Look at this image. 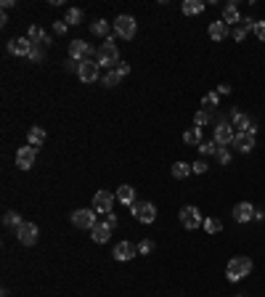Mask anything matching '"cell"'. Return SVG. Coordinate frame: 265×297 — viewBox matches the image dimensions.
Listing matches in <instances>:
<instances>
[{
    "label": "cell",
    "mask_w": 265,
    "mask_h": 297,
    "mask_svg": "<svg viewBox=\"0 0 265 297\" xmlns=\"http://www.w3.org/2000/svg\"><path fill=\"white\" fill-rule=\"evenodd\" d=\"M199 151L201 154H217V144H215V141H207V144L199 146Z\"/></svg>",
    "instance_id": "obj_35"
},
{
    "label": "cell",
    "mask_w": 265,
    "mask_h": 297,
    "mask_svg": "<svg viewBox=\"0 0 265 297\" xmlns=\"http://www.w3.org/2000/svg\"><path fill=\"white\" fill-rule=\"evenodd\" d=\"M252 273V260L249 258H233L231 263H228V268H226V276H228V281H241L244 276H249Z\"/></svg>",
    "instance_id": "obj_2"
},
{
    "label": "cell",
    "mask_w": 265,
    "mask_h": 297,
    "mask_svg": "<svg viewBox=\"0 0 265 297\" xmlns=\"http://www.w3.org/2000/svg\"><path fill=\"white\" fill-rule=\"evenodd\" d=\"M96 61H98L101 69H112V67L117 69V64H119V51H117L114 37H106V40L101 43V51H98Z\"/></svg>",
    "instance_id": "obj_1"
},
{
    "label": "cell",
    "mask_w": 265,
    "mask_h": 297,
    "mask_svg": "<svg viewBox=\"0 0 265 297\" xmlns=\"http://www.w3.org/2000/svg\"><path fill=\"white\" fill-rule=\"evenodd\" d=\"M201 106H205V112H210V109L217 106V93H207L205 98H201Z\"/></svg>",
    "instance_id": "obj_32"
},
{
    "label": "cell",
    "mask_w": 265,
    "mask_h": 297,
    "mask_svg": "<svg viewBox=\"0 0 265 297\" xmlns=\"http://www.w3.org/2000/svg\"><path fill=\"white\" fill-rule=\"evenodd\" d=\"M122 80V74L117 72V69H112V72H106L104 74V80H101V85H106V88H114L117 83Z\"/></svg>",
    "instance_id": "obj_29"
},
{
    "label": "cell",
    "mask_w": 265,
    "mask_h": 297,
    "mask_svg": "<svg viewBox=\"0 0 265 297\" xmlns=\"http://www.w3.org/2000/svg\"><path fill=\"white\" fill-rule=\"evenodd\" d=\"M255 212L257 210L249 205V202H239V205L233 207V221H236V223H249L255 217Z\"/></svg>",
    "instance_id": "obj_15"
},
{
    "label": "cell",
    "mask_w": 265,
    "mask_h": 297,
    "mask_svg": "<svg viewBox=\"0 0 265 297\" xmlns=\"http://www.w3.org/2000/svg\"><path fill=\"white\" fill-rule=\"evenodd\" d=\"M27 37L32 40L35 45H43V48H48V45H51V37L45 35V32H43V27H37V24H35V27H29V32H27Z\"/></svg>",
    "instance_id": "obj_19"
},
{
    "label": "cell",
    "mask_w": 265,
    "mask_h": 297,
    "mask_svg": "<svg viewBox=\"0 0 265 297\" xmlns=\"http://www.w3.org/2000/svg\"><path fill=\"white\" fill-rule=\"evenodd\" d=\"M72 223L77 228H93L98 221H96V210H74L72 212Z\"/></svg>",
    "instance_id": "obj_10"
},
{
    "label": "cell",
    "mask_w": 265,
    "mask_h": 297,
    "mask_svg": "<svg viewBox=\"0 0 265 297\" xmlns=\"http://www.w3.org/2000/svg\"><path fill=\"white\" fill-rule=\"evenodd\" d=\"M180 223L189 228V231H194V228H199L205 221H201V212H199L194 205H186V207L180 210Z\"/></svg>",
    "instance_id": "obj_8"
},
{
    "label": "cell",
    "mask_w": 265,
    "mask_h": 297,
    "mask_svg": "<svg viewBox=\"0 0 265 297\" xmlns=\"http://www.w3.org/2000/svg\"><path fill=\"white\" fill-rule=\"evenodd\" d=\"M67 27H69L67 22H53V32H56V35H64Z\"/></svg>",
    "instance_id": "obj_39"
},
{
    "label": "cell",
    "mask_w": 265,
    "mask_h": 297,
    "mask_svg": "<svg viewBox=\"0 0 265 297\" xmlns=\"http://www.w3.org/2000/svg\"><path fill=\"white\" fill-rule=\"evenodd\" d=\"M226 35H228V24H226V22H212V24H210V37H212L215 43L223 40Z\"/></svg>",
    "instance_id": "obj_24"
},
{
    "label": "cell",
    "mask_w": 265,
    "mask_h": 297,
    "mask_svg": "<svg viewBox=\"0 0 265 297\" xmlns=\"http://www.w3.org/2000/svg\"><path fill=\"white\" fill-rule=\"evenodd\" d=\"M191 170H194L196 175H205L210 167H207V162H205V160H199V162H194V165H191Z\"/></svg>",
    "instance_id": "obj_36"
},
{
    "label": "cell",
    "mask_w": 265,
    "mask_h": 297,
    "mask_svg": "<svg viewBox=\"0 0 265 297\" xmlns=\"http://www.w3.org/2000/svg\"><path fill=\"white\" fill-rule=\"evenodd\" d=\"M27 141H29V146H35V149H37L43 141H45V128H29Z\"/></svg>",
    "instance_id": "obj_25"
},
{
    "label": "cell",
    "mask_w": 265,
    "mask_h": 297,
    "mask_svg": "<svg viewBox=\"0 0 265 297\" xmlns=\"http://www.w3.org/2000/svg\"><path fill=\"white\" fill-rule=\"evenodd\" d=\"M135 29H138V24H135V19L130 16V13H122V16L114 19V32L122 40H133L135 37Z\"/></svg>",
    "instance_id": "obj_3"
},
{
    "label": "cell",
    "mask_w": 265,
    "mask_h": 297,
    "mask_svg": "<svg viewBox=\"0 0 265 297\" xmlns=\"http://www.w3.org/2000/svg\"><path fill=\"white\" fill-rule=\"evenodd\" d=\"M201 228H205L207 233H220V231H223V223L217 221V217H207V221L201 223Z\"/></svg>",
    "instance_id": "obj_28"
},
{
    "label": "cell",
    "mask_w": 265,
    "mask_h": 297,
    "mask_svg": "<svg viewBox=\"0 0 265 297\" xmlns=\"http://www.w3.org/2000/svg\"><path fill=\"white\" fill-rule=\"evenodd\" d=\"M114 260H119V263H128V260H133L135 255H138V244H130V242H119L117 247H114Z\"/></svg>",
    "instance_id": "obj_12"
},
{
    "label": "cell",
    "mask_w": 265,
    "mask_h": 297,
    "mask_svg": "<svg viewBox=\"0 0 265 297\" xmlns=\"http://www.w3.org/2000/svg\"><path fill=\"white\" fill-rule=\"evenodd\" d=\"M151 249H154V242H151V239H141V242H138V255H149Z\"/></svg>",
    "instance_id": "obj_33"
},
{
    "label": "cell",
    "mask_w": 265,
    "mask_h": 297,
    "mask_svg": "<svg viewBox=\"0 0 265 297\" xmlns=\"http://www.w3.org/2000/svg\"><path fill=\"white\" fill-rule=\"evenodd\" d=\"M117 199L122 202V205H135V189H133V186H128V183H122L119 186V189H117Z\"/></svg>",
    "instance_id": "obj_20"
},
{
    "label": "cell",
    "mask_w": 265,
    "mask_h": 297,
    "mask_svg": "<svg viewBox=\"0 0 265 297\" xmlns=\"http://www.w3.org/2000/svg\"><path fill=\"white\" fill-rule=\"evenodd\" d=\"M217 162H220V165H228V162H231V154H228L226 149H217Z\"/></svg>",
    "instance_id": "obj_37"
},
{
    "label": "cell",
    "mask_w": 265,
    "mask_h": 297,
    "mask_svg": "<svg viewBox=\"0 0 265 297\" xmlns=\"http://www.w3.org/2000/svg\"><path fill=\"white\" fill-rule=\"evenodd\" d=\"M130 210H133V215L138 217L141 223H154L157 221V207L151 205V202H135V205H130Z\"/></svg>",
    "instance_id": "obj_4"
},
{
    "label": "cell",
    "mask_w": 265,
    "mask_h": 297,
    "mask_svg": "<svg viewBox=\"0 0 265 297\" xmlns=\"http://www.w3.org/2000/svg\"><path fill=\"white\" fill-rule=\"evenodd\" d=\"M233 146H236L239 151H252L255 149V135L252 133H236V138H233Z\"/></svg>",
    "instance_id": "obj_18"
},
{
    "label": "cell",
    "mask_w": 265,
    "mask_h": 297,
    "mask_svg": "<svg viewBox=\"0 0 265 297\" xmlns=\"http://www.w3.org/2000/svg\"><path fill=\"white\" fill-rule=\"evenodd\" d=\"M183 144L186 146H201V128H189L183 133Z\"/></svg>",
    "instance_id": "obj_21"
},
{
    "label": "cell",
    "mask_w": 265,
    "mask_h": 297,
    "mask_svg": "<svg viewBox=\"0 0 265 297\" xmlns=\"http://www.w3.org/2000/svg\"><path fill=\"white\" fill-rule=\"evenodd\" d=\"M191 173H194L191 165H186V162H175V165H173V178H178V181H180V178H189Z\"/></svg>",
    "instance_id": "obj_26"
},
{
    "label": "cell",
    "mask_w": 265,
    "mask_h": 297,
    "mask_svg": "<svg viewBox=\"0 0 265 297\" xmlns=\"http://www.w3.org/2000/svg\"><path fill=\"white\" fill-rule=\"evenodd\" d=\"M117 72H119L122 77H128V74H130V64H125V61H119V64H117Z\"/></svg>",
    "instance_id": "obj_40"
},
{
    "label": "cell",
    "mask_w": 265,
    "mask_h": 297,
    "mask_svg": "<svg viewBox=\"0 0 265 297\" xmlns=\"http://www.w3.org/2000/svg\"><path fill=\"white\" fill-rule=\"evenodd\" d=\"M64 22H67V24H80V22H83V11H80V8H69Z\"/></svg>",
    "instance_id": "obj_31"
},
{
    "label": "cell",
    "mask_w": 265,
    "mask_h": 297,
    "mask_svg": "<svg viewBox=\"0 0 265 297\" xmlns=\"http://www.w3.org/2000/svg\"><path fill=\"white\" fill-rule=\"evenodd\" d=\"M233 138H236V133H233V125L217 122V128H215V144H217V146H228V144H233Z\"/></svg>",
    "instance_id": "obj_11"
},
{
    "label": "cell",
    "mask_w": 265,
    "mask_h": 297,
    "mask_svg": "<svg viewBox=\"0 0 265 297\" xmlns=\"http://www.w3.org/2000/svg\"><path fill=\"white\" fill-rule=\"evenodd\" d=\"M3 223H6V226H11V228H19V226H22L24 221H22V215H19V212L8 210V212L3 215Z\"/></svg>",
    "instance_id": "obj_27"
},
{
    "label": "cell",
    "mask_w": 265,
    "mask_h": 297,
    "mask_svg": "<svg viewBox=\"0 0 265 297\" xmlns=\"http://www.w3.org/2000/svg\"><path fill=\"white\" fill-rule=\"evenodd\" d=\"M112 231L114 228L104 221V223H96V226L90 228V236H93V242H96V244H106L109 239H112Z\"/></svg>",
    "instance_id": "obj_16"
},
{
    "label": "cell",
    "mask_w": 265,
    "mask_h": 297,
    "mask_svg": "<svg viewBox=\"0 0 265 297\" xmlns=\"http://www.w3.org/2000/svg\"><path fill=\"white\" fill-rule=\"evenodd\" d=\"M106 223L112 226V228H117V215H114V212H109V215H106Z\"/></svg>",
    "instance_id": "obj_42"
},
{
    "label": "cell",
    "mask_w": 265,
    "mask_h": 297,
    "mask_svg": "<svg viewBox=\"0 0 265 297\" xmlns=\"http://www.w3.org/2000/svg\"><path fill=\"white\" fill-rule=\"evenodd\" d=\"M90 32H93V35H98V37H106V35H109V24H106L104 19H98V22H93Z\"/></svg>",
    "instance_id": "obj_30"
},
{
    "label": "cell",
    "mask_w": 265,
    "mask_h": 297,
    "mask_svg": "<svg viewBox=\"0 0 265 297\" xmlns=\"http://www.w3.org/2000/svg\"><path fill=\"white\" fill-rule=\"evenodd\" d=\"M183 13L186 16H196V13H201L205 11V3H201V0H183Z\"/></svg>",
    "instance_id": "obj_22"
},
{
    "label": "cell",
    "mask_w": 265,
    "mask_h": 297,
    "mask_svg": "<svg viewBox=\"0 0 265 297\" xmlns=\"http://www.w3.org/2000/svg\"><path fill=\"white\" fill-rule=\"evenodd\" d=\"M236 297H241V294H236Z\"/></svg>",
    "instance_id": "obj_43"
},
{
    "label": "cell",
    "mask_w": 265,
    "mask_h": 297,
    "mask_svg": "<svg viewBox=\"0 0 265 297\" xmlns=\"http://www.w3.org/2000/svg\"><path fill=\"white\" fill-rule=\"evenodd\" d=\"M231 125H233V128H239V133H252L255 135V130H257L255 122L249 120L247 114H241V112H233V122Z\"/></svg>",
    "instance_id": "obj_17"
},
{
    "label": "cell",
    "mask_w": 265,
    "mask_h": 297,
    "mask_svg": "<svg viewBox=\"0 0 265 297\" xmlns=\"http://www.w3.org/2000/svg\"><path fill=\"white\" fill-rule=\"evenodd\" d=\"M244 37H247V29H244V27H239L236 32H233V40H239V43H241Z\"/></svg>",
    "instance_id": "obj_41"
},
{
    "label": "cell",
    "mask_w": 265,
    "mask_h": 297,
    "mask_svg": "<svg viewBox=\"0 0 265 297\" xmlns=\"http://www.w3.org/2000/svg\"><path fill=\"white\" fill-rule=\"evenodd\" d=\"M210 122V112H205V109H201V112H196V117H194V125L196 128H201V125H207Z\"/></svg>",
    "instance_id": "obj_34"
},
{
    "label": "cell",
    "mask_w": 265,
    "mask_h": 297,
    "mask_svg": "<svg viewBox=\"0 0 265 297\" xmlns=\"http://www.w3.org/2000/svg\"><path fill=\"white\" fill-rule=\"evenodd\" d=\"M90 45L88 43H83V40H72L69 43V58L72 61H85V58H90Z\"/></svg>",
    "instance_id": "obj_14"
},
{
    "label": "cell",
    "mask_w": 265,
    "mask_h": 297,
    "mask_svg": "<svg viewBox=\"0 0 265 297\" xmlns=\"http://www.w3.org/2000/svg\"><path fill=\"white\" fill-rule=\"evenodd\" d=\"M8 51L13 56H27L29 58V53H32V40H29V37H13L8 43Z\"/></svg>",
    "instance_id": "obj_13"
},
{
    "label": "cell",
    "mask_w": 265,
    "mask_h": 297,
    "mask_svg": "<svg viewBox=\"0 0 265 297\" xmlns=\"http://www.w3.org/2000/svg\"><path fill=\"white\" fill-rule=\"evenodd\" d=\"M77 77H80L83 83H96L98 80V61L96 58L80 61V67H77Z\"/></svg>",
    "instance_id": "obj_6"
},
{
    "label": "cell",
    "mask_w": 265,
    "mask_h": 297,
    "mask_svg": "<svg viewBox=\"0 0 265 297\" xmlns=\"http://www.w3.org/2000/svg\"><path fill=\"white\" fill-rule=\"evenodd\" d=\"M112 205H114V194L112 191H96V196H93V210L101 212V215H109L112 212Z\"/></svg>",
    "instance_id": "obj_9"
},
{
    "label": "cell",
    "mask_w": 265,
    "mask_h": 297,
    "mask_svg": "<svg viewBox=\"0 0 265 297\" xmlns=\"http://www.w3.org/2000/svg\"><path fill=\"white\" fill-rule=\"evenodd\" d=\"M37 236H40V231H37L35 223H27V221H24V223L16 228V239H19V244H24V247L37 244Z\"/></svg>",
    "instance_id": "obj_5"
},
{
    "label": "cell",
    "mask_w": 265,
    "mask_h": 297,
    "mask_svg": "<svg viewBox=\"0 0 265 297\" xmlns=\"http://www.w3.org/2000/svg\"><path fill=\"white\" fill-rule=\"evenodd\" d=\"M255 35H257V40L265 43V22H257V24H255Z\"/></svg>",
    "instance_id": "obj_38"
},
{
    "label": "cell",
    "mask_w": 265,
    "mask_h": 297,
    "mask_svg": "<svg viewBox=\"0 0 265 297\" xmlns=\"http://www.w3.org/2000/svg\"><path fill=\"white\" fill-rule=\"evenodd\" d=\"M223 22H226V24H236V22H241V13H239L236 3H228V6L223 8Z\"/></svg>",
    "instance_id": "obj_23"
},
{
    "label": "cell",
    "mask_w": 265,
    "mask_h": 297,
    "mask_svg": "<svg viewBox=\"0 0 265 297\" xmlns=\"http://www.w3.org/2000/svg\"><path fill=\"white\" fill-rule=\"evenodd\" d=\"M35 160H37V149H35V146L27 144V146L16 149V167H19V170H32Z\"/></svg>",
    "instance_id": "obj_7"
}]
</instances>
